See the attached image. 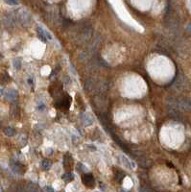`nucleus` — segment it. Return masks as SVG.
Masks as SVG:
<instances>
[{
  "label": "nucleus",
  "instance_id": "5",
  "mask_svg": "<svg viewBox=\"0 0 191 192\" xmlns=\"http://www.w3.org/2000/svg\"><path fill=\"white\" fill-rule=\"evenodd\" d=\"M11 167H12V170L16 174H20V175H21V174H23L25 172V166L23 165L21 163H19V161L12 160L11 161Z\"/></svg>",
  "mask_w": 191,
  "mask_h": 192
},
{
  "label": "nucleus",
  "instance_id": "16",
  "mask_svg": "<svg viewBox=\"0 0 191 192\" xmlns=\"http://www.w3.org/2000/svg\"><path fill=\"white\" fill-rule=\"evenodd\" d=\"M76 169H77V171H78L79 173H84V174H85V172L86 171V166L84 165L82 163H78Z\"/></svg>",
  "mask_w": 191,
  "mask_h": 192
},
{
  "label": "nucleus",
  "instance_id": "23",
  "mask_svg": "<svg viewBox=\"0 0 191 192\" xmlns=\"http://www.w3.org/2000/svg\"><path fill=\"white\" fill-rule=\"evenodd\" d=\"M44 109V105H40V106H38V110H43Z\"/></svg>",
  "mask_w": 191,
  "mask_h": 192
},
{
  "label": "nucleus",
  "instance_id": "7",
  "mask_svg": "<svg viewBox=\"0 0 191 192\" xmlns=\"http://www.w3.org/2000/svg\"><path fill=\"white\" fill-rule=\"evenodd\" d=\"M3 21H4V24L7 27H13L14 25V22H16V17H14L13 14H5L4 19H3Z\"/></svg>",
  "mask_w": 191,
  "mask_h": 192
},
{
  "label": "nucleus",
  "instance_id": "21",
  "mask_svg": "<svg viewBox=\"0 0 191 192\" xmlns=\"http://www.w3.org/2000/svg\"><path fill=\"white\" fill-rule=\"evenodd\" d=\"M6 3H7V4H9V5H17L18 4V1H10V0H9V1H6Z\"/></svg>",
  "mask_w": 191,
  "mask_h": 192
},
{
  "label": "nucleus",
  "instance_id": "19",
  "mask_svg": "<svg viewBox=\"0 0 191 192\" xmlns=\"http://www.w3.org/2000/svg\"><path fill=\"white\" fill-rule=\"evenodd\" d=\"M141 192H155L152 188H150L147 185H144V187H141Z\"/></svg>",
  "mask_w": 191,
  "mask_h": 192
},
{
  "label": "nucleus",
  "instance_id": "6",
  "mask_svg": "<svg viewBox=\"0 0 191 192\" xmlns=\"http://www.w3.org/2000/svg\"><path fill=\"white\" fill-rule=\"evenodd\" d=\"M19 20L22 25L28 26L30 24V21H31V16H30V14L27 13V12L23 11V12H21V14H19Z\"/></svg>",
  "mask_w": 191,
  "mask_h": 192
},
{
  "label": "nucleus",
  "instance_id": "8",
  "mask_svg": "<svg viewBox=\"0 0 191 192\" xmlns=\"http://www.w3.org/2000/svg\"><path fill=\"white\" fill-rule=\"evenodd\" d=\"M82 120L84 122V125H85L86 127H88V126L92 125V123L94 121V118L92 117L91 115H89V113H85V115H83Z\"/></svg>",
  "mask_w": 191,
  "mask_h": 192
},
{
  "label": "nucleus",
  "instance_id": "22",
  "mask_svg": "<svg viewBox=\"0 0 191 192\" xmlns=\"http://www.w3.org/2000/svg\"><path fill=\"white\" fill-rule=\"evenodd\" d=\"M88 148H90V150H96V147L95 146H89V145H86Z\"/></svg>",
  "mask_w": 191,
  "mask_h": 192
},
{
  "label": "nucleus",
  "instance_id": "10",
  "mask_svg": "<svg viewBox=\"0 0 191 192\" xmlns=\"http://www.w3.org/2000/svg\"><path fill=\"white\" fill-rule=\"evenodd\" d=\"M5 96H6V99H7V100L14 101L17 98L18 93H17V91H16V89H10V91H8L7 92H6Z\"/></svg>",
  "mask_w": 191,
  "mask_h": 192
},
{
  "label": "nucleus",
  "instance_id": "3",
  "mask_svg": "<svg viewBox=\"0 0 191 192\" xmlns=\"http://www.w3.org/2000/svg\"><path fill=\"white\" fill-rule=\"evenodd\" d=\"M176 104H177V108L183 110V112H191V101L188 99H180L176 102Z\"/></svg>",
  "mask_w": 191,
  "mask_h": 192
},
{
  "label": "nucleus",
  "instance_id": "12",
  "mask_svg": "<svg viewBox=\"0 0 191 192\" xmlns=\"http://www.w3.org/2000/svg\"><path fill=\"white\" fill-rule=\"evenodd\" d=\"M64 166L65 167V169H69V168L72 166V158H71L70 155L66 154V155L64 156Z\"/></svg>",
  "mask_w": 191,
  "mask_h": 192
},
{
  "label": "nucleus",
  "instance_id": "2",
  "mask_svg": "<svg viewBox=\"0 0 191 192\" xmlns=\"http://www.w3.org/2000/svg\"><path fill=\"white\" fill-rule=\"evenodd\" d=\"M82 181L83 184L86 185V187L92 188L95 187V180L94 177L91 173H85L82 176Z\"/></svg>",
  "mask_w": 191,
  "mask_h": 192
},
{
  "label": "nucleus",
  "instance_id": "20",
  "mask_svg": "<svg viewBox=\"0 0 191 192\" xmlns=\"http://www.w3.org/2000/svg\"><path fill=\"white\" fill-rule=\"evenodd\" d=\"M44 190H45V192H55L54 188L51 187H44Z\"/></svg>",
  "mask_w": 191,
  "mask_h": 192
},
{
  "label": "nucleus",
  "instance_id": "1",
  "mask_svg": "<svg viewBox=\"0 0 191 192\" xmlns=\"http://www.w3.org/2000/svg\"><path fill=\"white\" fill-rule=\"evenodd\" d=\"M70 104H71V97L68 94H64L57 100L56 107L62 110H66L70 107Z\"/></svg>",
  "mask_w": 191,
  "mask_h": 192
},
{
  "label": "nucleus",
  "instance_id": "4",
  "mask_svg": "<svg viewBox=\"0 0 191 192\" xmlns=\"http://www.w3.org/2000/svg\"><path fill=\"white\" fill-rule=\"evenodd\" d=\"M37 32H38V38H40L42 41H44V43H46L47 40H52V35L50 34L48 31H46V30H44L43 28H41V27H40V26L38 27Z\"/></svg>",
  "mask_w": 191,
  "mask_h": 192
},
{
  "label": "nucleus",
  "instance_id": "9",
  "mask_svg": "<svg viewBox=\"0 0 191 192\" xmlns=\"http://www.w3.org/2000/svg\"><path fill=\"white\" fill-rule=\"evenodd\" d=\"M121 160H122V163H123V164L126 167L130 168V169H136V163H133V160H130L129 158H126L125 156H122Z\"/></svg>",
  "mask_w": 191,
  "mask_h": 192
},
{
  "label": "nucleus",
  "instance_id": "25",
  "mask_svg": "<svg viewBox=\"0 0 191 192\" xmlns=\"http://www.w3.org/2000/svg\"><path fill=\"white\" fill-rule=\"evenodd\" d=\"M120 192H128L127 190H120Z\"/></svg>",
  "mask_w": 191,
  "mask_h": 192
},
{
  "label": "nucleus",
  "instance_id": "13",
  "mask_svg": "<svg viewBox=\"0 0 191 192\" xmlns=\"http://www.w3.org/2000/svg\"><path fill=\"white\" fill-rule=\"evenodd\" d=\"M62 179L64 180V181L66 182H71V181H73L74 175H73L72 173H70V172L65 173V174H64V175L62 176Z\"/></svg>",
  "mask_w": 191,
  "mask_h": 192
},
{
  "label": "nucleus",
  "instance_id": "18",
  "mask_svg": "<svg viewBox=\"0 0 191 192\" xmlns=\"http://www.w3.org/2000/svg\"><path fill=\"white\" fill-rule=\"evenodd\" d=\"M14 67H16V69H20V67H21V61L19 59H16L14 61Z\"/></svg>",
  "mask_w": 191,
  "mask_h": 192
},
{
  "label": "nucleus",
  "instance_id": "14",
  "mask_svg": "<svg viewBox=\"0 0 191 192\" xmlns=\"http://www.w3.org/2000/svg\"><path fill=\"white\" fill-rule=\"evenodd\" d=\"M4 134L7 136H14L16 134V130L12 127H7L4 129Z\"/></svg>",
  "mask_w": 191,
  "mask_h": 192
},
{
  "label": "nucleus",
  "instance_id": "11",
  "mask_svg": "<svg viewBox=\"0 0 191 192\" xmlns=\"http://www.w3.org/2000/svg\"><path fill=\"white\" fill-rule=\"evenodd\" d=\"M25 192H40V188L34 182H29L25 187Z\"/></svg>",
  "mask_w": 191,
  "mask_h": 192
},
{
  "label": "nucleus",
  "instance_id": "15",
  "mask_svg": "<svg viewBox=\"0 0 191 192\" xmlns=\"http://www.w3.org/2000/svg\"><path fill=\"white\" fill-rule=\"evenodd\" d=\"M41 165H42V168L44 170H49L50 168H51L52 166V163L50 160H47V158H45V160H42V163H41Z\"/></svg>",
  "mask_w": 191,
  "mask_h": 192
},
{
  "label": "nucleus",
  "instance_id": "17",
  "mask_svg": "<svg viewBox=\"0 0 191 192\" xmlns=\"http://www.w3.org/2000/svg\"><path fill=\"white\" fill-rule=\"evenodd\" d=\"M125 178V174L123 173V172H117L115 174V180H116V182H122V180H123Z\"/></svg>",
  "mask_w": 191,
  "mask_h": 192
},
{
  "label": "nucleus",
  "instance_id": "24",
  "mask_svg": "<svg viewBox=\"0 0 191 192\" xmlns=\"http://www.w3.org/2000/svg\"><path fill=\"white\" fill-rule=\"evenodd\" d=\"M3 93V89L2 88H0V95H1Z\"/></svg>",
  "mask_w": 191,
  "mask_h": 192
}]
</instances>
